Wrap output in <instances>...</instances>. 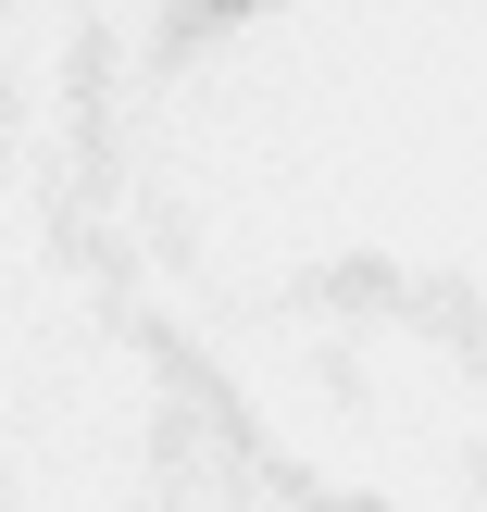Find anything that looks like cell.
Segmentation results:
<instances>
[]
</instances>
